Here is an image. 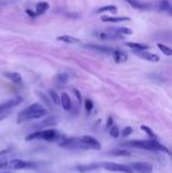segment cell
<instances>
[{
    "mask_svg": "<svg viewBox=\"0 0 172 173\" xmlns=\"http://www.w3.org/2000/svg\"><path fill=\"white\" fill-rule=\"evenodd\" d=\"M44 115H46V110L42 107L39 104H32L30 106L24 108L18 115V123H23L26 120L40 119Z\"/></svg>",
    "mask_w": 172,
    "mask_h": 173,
    "instance_id": "cell-1",
    "label": "cell"
},
{
    "mask_svg": "<svg viewBox=\"0 0 172 173\" xmlns=\"http://www.w3.org/2000/svg\"><path fill=\"white\" fill-rule=\"evenodd\" d=\"M124 146H130V147H137V149H144L148 151H163L167 154H170V151L166 149L164 145L159 144L154 139L150 140H132L124 144Z\"/></svg>",
    "mask_w": 172,
    "mask_h": 173,
    "instance_id": "cell-2",
    "label": "cell"
},
{
    "mask_svg": "<svg viewBox=\"0 0 172 173\" xmlns=\"http://www.w3.org/2000/svg\"><path fill=\"white\" fill-rule=\"evenodd\" d=\"M60 147L68 149H90L87 145L82 140V138H68L59 143Z\"/></svg>",
    "mask_w": 172,
    "mask_h": 173,
    "instance_id": "cell-3",
    "label": "cell"
},
{
    "mask_svg": "<svg viewBox=\"0 0 172 173\" xmlns=\"http://www.w3.org/2000/svg\"><path fill=\"white\" fill-rule=\"evenodd\" d=\"M11 168L13 170H23V168H36L37 165L36 162H32V161H25V160H20V159H14V160H11L10 164Z\"/></svg>",
    "mask_w": 172,
    "mask_h": 173,
    "instance_id": "cell-4",
    "label": "cell"
},
{
    "mask_svg": "<svg viewBox=\"0 0 172 173\" xmlns=\"http://www.w3.org/2000/svg\"><path fill=\"white\" fill-rule=\"evenodd\" d=\"M104 167L111 171V172H123V173H132L129 166H125V165H120V164H116V162H106Z\"/></svg>",
    "mask_w": 172,
    "mask_h": 173,
    "instance_id": "cell-5",
    "label": "cell"
},
{
    "mask_svg": "<svg viewBox=\"0 0 172 173\" xmlns=\"http://www.w3.org/2000/svg\"><path fill=\"white\" fill-rule=\"evenodd\" d=\"M129 167L138 173H152V166L148 162H133Z\"/></svg>",
    "mask_w": 172,
    "mask_h": 173,
    "instance_id": "cell-6",
    "label": "cell"
},
{
    "mask_svg": "<svg viewBox=\"0 0 172 173\" xmlns=\"http://www.w3.org/2000/svg\"><path fill=\"white\" fill-rule=\"evenodd\" d=\"M21 102H23V99H21L20 97H15V98H13V99H10V100H7V102H2V104H0V112H6L7 110L17 106V105H19Z\"/></svg>",
    "mask_w": 172,
    "mask_h": 173,
    "instance_id": "cell-7",
    "label": "cell"
},
{
    "mask_svg": "<svg viewBox=\"0 0 172 173\" xmlns=\"http://www.w3.org/2000/svg\"><path fill=\"white\" fill-rule=\"evenodd\" d=\"M135 53L142 58L144 60H148V61H152V63H158L159 61V57L154 53H150L148 51H138V52H135Z\"/></svg>",
    "mask_w": 172,
    "mask_h": 173,
    "instance_id": "cell-8",
    "label": "cell"
},
{
    "mask_svg": "<svg viewBox=\"0 0 172 173\" xmlns=\"http://www.w3.org/2000/svg\"><path fill=\"white\" fill-rule=\"evenodd\" d=\"M82 140H83L84 143L87 145V147H89V149H101L100 143H99L97 139H95L93 137L85 136V137H82Z\"/></svg>",
    "mask_w": 172,
    "mask_h": 173,
    "instance_id": "cell-9",
    "label": "cell"
},
{
    "mask_svg": "<svg viewBox=\"0 0 172 173\" xmlns=\"http://www.w3.org/2000/svg\"><path fill=\"white\" fill-rule=\"evenodd\" d=\"M58 137H60L59 133L54 130H45V131H40L39 134V139H44V140H55Z\"/></svg>",
    "mask_w": 172,
    "mask_h": 173,
    "instance_id": "cell-10",
    "label": "cell"
},
{
    "mask_svg": "<svg viewBox=\"0 0 172 173\" xmlns=\"http://www.w3.org/2000/svg\"><path fill=\"white\" fill-rule=\"evenodd\" d=\"M112 55H113V59H114V61H116L117 64L124 63V61L127 60V54L125 53V52H123V51H120V50H116V51H113Z\"/></svg>",
    "mask_w": 172,
    "mask_h": 173,
    "instance_id": "cell-11",
    "label": "cell"
},
{
    "mask_svg": "<svg viewBox=\"0 0 172 173\" xmlns=\"http://www.w3.org/2000/svg\"><path fill=\"white\" fill-rule=\"evenodd\" d=\"M87 48H91L93 51H98L100 53H105V54H110L113 52V50L111 47H107V46H98V45H93V44H89L86 45Z\"/></svg>",
    "mask_w": 172,
    "mask_h": 173,
    "instance_id": "cell-12",
    "label": "cell"
},
{
    "mask_svg": "<svg viewBox=\"0 0 172 173\" xmlns=\"http://www.w3.org/2000/svg\"><path fill=\"white\" fill-rule=\"evenodd\" d=\"M126 1L137 10H150V7H151L150 4H145V2L139 1V0H126Z\"/></svg>",
    "mask_w": 172,
    "mask_h": 173,
    "instance_id": "cell-13",
    "label": "cell"
},
{
    "mask_svg": "<svg viewBox=\"0 0 172 173\" xmlns=\"http://www.w3.org/2000/svg\"><path fill=\"white\" fill-rule=\"evenodd\" d=\"M100 167V164H90V165H79L77 166V170L79 172H91V171H95L98 170Z\"/></svg>",
    "mask_w": 172,
    "mask_h": 173,
    "instance_id": "cell-14",
    "label": "cell"
},
{
    "mask_svg": "<svg viewBox=\"0 0 172 173\" xmlns=\"http://www.w3.org/2000/svg\"><path fill=\"white\" fill-rule=\"evenodd\" d=\"M60 104H61V106H63L64 110H66V111L71 110L72 102L67 93H63V94H61V97H60Z\"/></svg>",
    "mask_w": 172,
    "mask_h": 173,
    "instance_id": "cell-15",
    "label": "cell"
},
{
    "mask_svg": "<svg viewBox=\"0 0 172 173\" xmlns=\"http://www.w3.org/2000/svg\"><path fill=\"white\" fill-rule=\"evenodd\" d=\"M57 40L65 42V44H68V45H72V44H79V42H80V40H79L78 38H74V37H71V36L58 37V38H57Z\"/></svg>",
    "mask_w": 172,
    "mask_h": 173,
    "instance_id": "cell-16",
    "label": "cell"
},
{
    "mask_svg": "<svg viewBox=\"0 0 172 173\" xmlns=\"http://www.w3.org/2000/svg\"><path fill=\"white\" fill-rule=\"evenodd\" d=\"M103 21L105 23H121V21H129V17H103Z\"/></svg>",
    "mask_w": 172,
    "mask_h": 173,
    "instance_id": "cell-17",
    "label": "cell"
},
{
    "mask_svg": "<svg viewBox=\"0 0 172 173\" xmlns=\"http://www.w3.org/2000/svg\"><path fill=\"white\" fill-rule=\"evenodd\" d=\"M126 46H129L130 48H133L135 52L138 51H148V46L145 44H138V42H126Z\"/></svg>",
    "mask_w": 172,
    "mask_h": 173,
    "instance_id": "cell-18",
    "label": "cell"
},
{
    "mask_svg": "<svg viewBox=\"0 0 172 173\" xmlns=\"http://www.w3.org/2000/svg\"><path fill=\"white\" fill-rule=\"evenodd\" d=\"M5 77L8 78L10 80H12L13 83L15 84H20L21 83V76L19 74V73H17V72H6L5 73Z\"/></svg>",
    "mask_w": 172,
    "mask_h": 173,
    "instance_id": "cell-19",
    "label": "cell"
},
{
    "mask_svg": "<svg viewBox=\"0 0 172 173\" xmlns=\"http://www.w3.org/2000/svg\"><path fill=\"white\" fill-rule=\"evenodd\" d=\"M48 8H50V5H48L47 2H45V1H42V2H39V4H37L36 15H40V14H44V13L47 11Z\"/></svg>",
    "mask_w": 172,
    "mask_h": 173,
    "instance_id": "cell-20",
    "label": "cell"
},
{
    "mask_svg": "<svg viewBox=\"0 0 172 173\" xmlns=\"http://www.w3.org/2000/svg\"><path fill=\"white\" fill-rule=\"evenodd\" d=\"M118 11V8L117 6H114V5H107V6H103L100 7L97 13H104V12H110V13H117Z\"/></svg>",
    "mask_w": 172,
    "mask_h": 173,
    "instance_id": "cell-21",
    "label": "cell"
},
{
    "mask_svg": "<svg viewBox=\"0 0 172 173\" xmlns=\"http://www.w3.org/2000/svg\"><path fill=\"white\" fill-rule=\"evenodd\" d=\"M158 10L159 11H167V12H170L171 11V5L169 4V1L163 0V1H160L159 5H158Z\"/></svg>",
    "mask_w": 172,
    "mask_h": 173,
    "instance_id": "cell-22",
    "label": "cell"
},
{
    "mask_svg": "<svg viewBox=\"0 0 172 173\" xmlns=\"http://www.w3.org/2000/svg\"><path fill=\"white\" fill-rule=\"evenodd\" d=\"M157 46H158V48H159L160 51L165 54V55H171V54H172V50H171V48L167 47V46H166V45H164V44L159 42V44H157Z\"/></svg>",
    "mask_w": 172,
    "mask_h": 173,
    "instance_id": "cell-23",
    "label": "cell"
},
{
    "mask_svg": "<svg viewBox=\"0 0 172 173\" xmlns=\"http://www.w3.org/2000/svg\"><path fill=\"white\" fill-rule=\"evenodd\" d=\"M55 80H57V83L59 84H65L68 80V76L66 73H59V74L55 76Z\"/></svg>",
    "mask_w": 172,
    "mask_h": 173,
    "instance_id": "cell-24",
    "label": "cell"
},
{
    "mask_svg": "<svg viewBox=\"0 0 172 173\" xmlns=\"http://www.w3.org/2000/svg\"><path fill=\"white\" fill-rule=\"evenodd\" d=\"M48 94H50V98L53 100L54 104H57V105H59L60 102V99H59V96H58V93L55 92V91L51 90L50 92H48Z\"/></svg>",
    "mask_w": 172,
    "mask_h": 173,
    "instance_id": "cell-25",
    "label": "cell"
},
{
    "mask_svg": "<svg viewBox=\"0 0 172 173\" xmlns=\"http://www.w3.org/2000/svg\"><path fill=\"white\" fill-rule=\"evenodd\" d=\"M140 130H142V131H144V132H146V133H148V137H151V138H152V139H154V140H156V139H157V137H156V136H154L153 131H152V130H151V128H148V126H144V125H142V126H140Z\"/></svg>",
    "mask_w": 172,
    "mask_h": 173,
    "instance_id": "cell-26",
    "label": "cell"
},
{
    "mask_svg": "<svg viewBox=\"0 0 172 173\" xmlns=\"http://www.w3.org/2000/svg\"><path fill=\"white\" fill-rule=\"evenodd\" d=\"M110 134H111V137L112 138H117L119 136V128L117 126H112V127L110 128Z\"/></svg>",
    "mask_w": 172,
    "mask_h": 173,
    "instance_id": "cell-27",
    "label": "cell"
},
{
    "mask_svg": "<svg viewBox=\"0 0 172 173\" xmlns=\"http://www.w3.org/2000/svg\"><path fill=\"white\" fill-rule=\"evenodd\" d=\"M111 154H113V155H123V157H125V155H129L130 153H129L126 149H117V151H113V152H111Z\"/></svg>",
    "mask_w": 172,
    "mask_h": 173,
    "instance_id": "cell-28",
    "label": "cell"
},
{
    "mask_svg": "<svg viewBox=\"0 0 172 173\" xmlns=\"http://www.w3.org/2000/svg\"><path fill=\"white\" fill-rule=\"evenodd\" d=\"M85 108H86L87 112H90V111L93 108V102H92V100H90V99H86V100H85Z\"/></svg>",
    "mask_w": 172,
    "mask_h": 173,
    "instance_id": "cell-29",
    "label": "cell"
},
{
    "mask_svg": "<svg viewBox=\"0 0 172 173\" xmlns=\"http://www.w3.org/2000/svg\"><path fill=\"white\" fill-rule=\"evenodd\" d=\"M131 133H132V128H131V127H125L124 130H123V136H124V137L129 136Z\"/></svg>",
    "mask_w": 172,
    "mask_h": 173,
    "instance_id": "cell-30",
    "label": "cell"
},
{
    "mask_svg": "<svg viewBox=\"0 0 172 173\" xmlns=\"http://www.w3.org/2000/svg\"><path fill=\"white\" fill-rule=\"evenodd\" d=\"M73 93H74V94H76V97H77V99H78V104H80V102H82V97H80V93H79V91L73 90Z\"/></svg>",
    "mask_w": 172,
    "mask_h": 173,
    "instance_id": "cell-31",
    "label": "cell"
},
{
    "mask_svg": "<svg viewBox=\"0 0 172 173\" xmlns=\"http://www.w3.org/2000/svg\"><path fill=\"white\" fill-rule=\"evenodd\" d=\"M39 96H40V98H42V100H44V102H45V104H46V105H47V106H51V104H50V102H48L47 99H46V97L44 96V94H42V93H39Z\"/></svg>",
    "mask_w": 172,
    "mask_h": 173,
    "instance_id": "cell-32",
    "label": "cell"
},
{
    "mask_svg": "<svg viewBox=\"0 0 172 173\" xmlns=\"http://www.w3.org/2000/svg\"><path fill=\"white\" fill-rule=\"evenodd\" d=\"M112 123H113V120H112V118H111V117H110V118H108V119H107L106 127H110V128H111V127H112Z\"/></svg>",
    "mask_w": 172,
    "mask_h": 173,
    "instance_id": "cell-33",
    "label": "cell"
}]
</instances>
